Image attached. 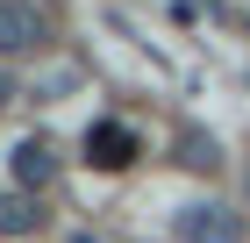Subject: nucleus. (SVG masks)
I'll list each match as a JSON object with an SVG mask.
<instances>
[{"mask_svg": "<svg viewBox=\"0 0 250 243\" xmlns=\"http://www.w3.org/2000/svg\"><path fill=\"white\" fill-rule=\"evenodd\" d=\"M86 157H93L100 172H122L136 157V136L122 129V122H100V129H86Z\"/></svg>", "mask_w": 250, "mask_h": 243, "instance_id": "4", "label": "nucleus"}, {"mask_svg": "<svg viewBox=\"0 0 250 243\" xmlns=\"http://www.w3.org/2000/svg\"><path fill=\"white\" fill-rule=\"evenodd\" d=\"M43 50V15L29 0H0V57H29Z\"/></svg>", "mask_w": 250, "mask_h": 243, "instance_id": "2", "label": "nucleus"}, {"mask_svg": "<svg viewBox=\"0 0 250 243\" xmlns=\"http://www.w3.org/2000/svg\"><path fill=\"white\" fill-rule=\"evenodd\" d=\"M0 100H7V79H0Z\"/></svg>", "mask_w": 250, "mask_h": 243, "instance_id": "7", "label": "nucleus"}, {"mask_svg": "<svg viewBox=\"0 0 250 243\" xmlns=\"http://www.w3.org/2000/svg\"><path fill=\"white\" fill-rule=\"evenodd\" d=\"M179 243H243V215L222 200H193L179 215Z\"/></svg>", "mask_w": 250, "mask_h": 243, "instance_id": "1", "label": "nucleus"}, {"mask_svg": "<svg viewBox=\"0 0 250 243\" xmlns=\"http://www.w3.org/2000/svg\"><path fill=\"white\" fill-rule=\"evenodd\" d=\"M36 229H43L36 193H0V236H36Z\"/></svg>", "mask_w": 250, "mask_h": 243, "instance_id": "5", "label": "nucleus"}, {"mask_svg": "<svg viewBox=\"0 0 250 243\" xmlns=\"http://www.w3.org/2000/svg\"><path fill=\"white\" fill-rule=\"evenodd\" d=\"M179 165H186V172H214V165H222V143L200 136V129H179Z\"/></svg>", "mask_w": 250, "mask_h": 243, "instance_id": "6", "label": "nucleus"}, {"mask_svg": "<svg viewBox=\"0 0 250 243\" xmlns=\"http://www.w3.org/2000/svg\"><path fill=\"white\" fill-rule=\"evenodd\" d=\"M7 165H15V193H43L50 179H58V150L43 143V136H21Z\"/></svg>", "mask_w": 250, "mask_h": 243, "instance_id": "3", "label": "nucleus"}]
</instances>
